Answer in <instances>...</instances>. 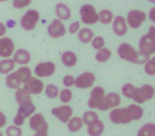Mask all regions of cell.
Returning a JSON list of instances; mask_svg holds the SVG:
<instances>
[{"label":"cell","instance_id":"obj_1","mask_svg":"<svg viewBox=\"0 0 155 136\" xmlns=\"http://www.w3.org/2000/svg\"><path fill=\"white\" fill-rule=\"evenodd\" d=\"M117 55L120 56V59L125 60V61L134 63V64H144L148 59H150V55H146L143 52H139L131 45V44H121L117 48Z\"/></svg>","mask_w":155,"mask_h":136},{"label":"cell","instance_id":"obj_2","mask_svg":"<svg viewBox=\"0 0 155 136\" xmlns=\"http://www.w3.org/2000/svg\"><path fill=\"white\" fill-rule=\"evenodd\" d=\"M139 52L146 55H155V26L148 29V33L139 40Z\"/></svg>","mask_w":155,"mask_h":136},{"label":"cell","instance_id":"obj_3","mask_svg":"<svg viewBox=\"0 0 155 136\" xmlns=\"http://www.w3.org/2000/svg\"><path fill=\"white\" fill-rule=\"evenodd\" d=\"M40 18H41L40 12H38L37 10H29L22 15L21 21H19V25H21V27L23 30L31 32V30H34L35 27H37L38 22H40Z\"/></svg>","mask_w":155,"mask_h":136},{"label":"cell","instance_id":"obj_4","mask_svg":"<svg viewBox=\"0 0 155 136\" xmlns=\"http://www.w3.org/2000/svg\"><path fill=\"white\" fill-rule=\"evenodd\" d=\"M155 97V88L153 85H143L142 87H136L135 94L132 97V99L135 101V104L142 105L144 102L150 101Z\"/></svg>","mask_w":155,"mask_h":136},{"label":"cell","instance_id":"obj_5","mask_svg":"<svg viewBox=\"0 0 155 136\" xmlns=\"http://www.w3.org/2000/svg\"><path fill=\"white\" fill-rule=\"evenodd\" d=\"M79 15L82 19V23L87 25V26L98 23V11L95 10L93 4H83L79 10Z\"/></svg>","mask_w":155,"mask_h":136},{"label":"cell","instance_id":"obj_6","mask_svg":"<svg viewBox=\"0 0 155 136\" xmlns=\"http://www.w3.org/2000/svg\"><path fill=\"white\" fill-rule=\"evenodd\" d=\"M109 118L113 124H117V125L132 123V117L129 114L128 108H114V109H112L109 113Z\"/></svg>","mask_w":155,"mask_h":136},{"label":"cell","instance_id":"obj_7","mask_svg":"<svg viewBox=\"0 0 155 136\" xmlns=\"http://www.w3.org/2000/svg\"><path fill=\"white\" fill-rule=\"evenodd\" d=\"M29 127L33 129V131L38 132V134H45L48 135L49 132V125L46 123L44 114L41 113H33L29 117Z\"/></svg>","mask_w":155,"mask_h":136},{"label":"cell","instance_id":"obj_8","mask_svg":"<svg viewBox=\"0 0 155 136\" xmlns=\"http://www.w3.org/2000/svg\"><path fill=\"white\" fill-rule=\"evenodd\" d=\"M146 19H147V14L144 12V11L142 10H131L128 12V15H127V25H128V27H131V29H139V27H142V25L146 22Z\"/></svg>","mask_w":155,"mask_h":136},{"label":"cell","instance_id":"obj_9","mask_svg":"<svg viewBox=\"0 0 155 136\" xmlns=\"http://www.w3.org/2000/svg\"><path fill=\"white\" fill-rule=\"evenodd\" d=\"M121 105V97L117 93H107L105 94L102 102L99 104L98 109L105 112V110H112L114 108H118Z\"/></svg>","mask_w":155,"mask_h":136},{"label":"cell","instance_id":"obj_10","mask_svg":"<svg viewBox=\"0 0 155 136\" xmlns=\"http://www.w3.org/2000/svg\"><path fill=\"white\" fill-rule=\"evenodd\" d=\"M56 72V64L53 61H42L38 63L34 67V74L37 78L44 79V78H49Z\"/></svg>","mask_w":155,"mask_h":136},{"label":"cell","instance_id":"obj_11","mask_svg":"<svg viewBox=\"0 0 155 136\" xmlns=\"http://www.w3.org/2000/svg\"><path fill=\"white\" fill-rule=\"evenodd\" d=\"M48 34L52 38H61L67 34V27H65L64 22L60 19H53L48 26Z\"/></svg>","mask_w":155,"mask_h":136},{"label":"cell","instance_id":"obj_12","mask_svg":"<svg viewBox=\"0 0 155 136\" xmlns=\"http://www.w3.org/2000/svg\"><path fill=\"white\" fill-rule=\"evenodd\" d=\"M52 114H53L57 120L61 121V123L67 124L68 120L74 116V109L68 104H63L61 106L53 108V109H52Z\"/></svg>","mask_w":155,"mask_h":136},{"label":"cell","instance_id":"obj_13","mask_svg":"<svg viewBox=\"0 0 155 136\" xmlns=\"http://www.w3.org/2000/svg\"><path fill=\"white\" fill-rule=\"evenodd\" d=\"M95 75L93 72H83L79 76L75 78V87H78L79 90H86V88H90L94 86L95 83Z\"/></svg>","mask_w":155,"mask_h":136},{"label":"cell","instance_id":"obj_14","mask_svg":"<svg viewBox=\"0 0 155 136\" xmlns=\"http://www.w3.org/2000/svg\"><path fill=\"white\" fill-rule=\"evenodd\" d=\"M23 87L26 88L30 95H38L44 91L45 85H44L42 79H40L37 76H31L26 83H23Z\"/></svg>","mask_w":155,"mask_h":136},{"label":"cell","instance_id":"obj_15","mask_svg":"<svg viewBox=\"0 0 155 136\" xmlns=\"http://www.w3.org/2000/svg\"><path fill=\"white\" fill-rule=\"evenodd\" d=\"M105 90L104 87H101V86H97V87H93V90H91L90 93V98H88V108H90L91 110L93 109H98L99 104L102 102V99H104L105 97Z\"/></svg>","mask_w":155,"mask_h":136},{"label":"cell","instance_id":"obj_16","mask_svg":"<svg viewBox=\"0 0 155 136\" xmlns=\"http://www.w3.org/2000/svg\"><path fill=\"white\" fill-rule=\"evenodd\" d=\"M15 52V44L10 37H2L0 38V57L2 59H8Z\"/></svg>","mask_w":155,"mask_h":136},{"label":"cell","instance_id":"obj_17","mask_svg":"<svg viewBox=\"0 0 155 136\" xmlns=\"http://www.w3.org/2000/svg\"><path fill=\"white\" fill-rule=\"evenodd\" d=\"M112 27H113V33L118 37H123V35L127 34L128 32V25H127V21L124 16L117 15L113 18L112 21Z\"/></svg>","mask_w":155,"mask_h":136},{"label":"cell","instance_id":"obj_18","mask_svg":"<svg viewBox=\"0 0 155 136\" xmlns=\"http://www.w3.org/2000/svg\"><path fill=\"white\" fill-rule=\"evenodd\" d=\"M12 60L15 61V64L19 65H27L31 60V55L27 49H18L14 52L12 55Z\"/></svg>","mask_w":155,"mask_h":136},{"label":"cell","instance_id":"obj_19","mask_svg":"<svg viewBox=\"0 0 155 136\" xmlns=\"http://www.w3.org/2000/svg\"><path fill=\"white\" fill-rule=\"evenodd\" d=\"M54 12H56L57 19H60V21H68V19H71V15H72L71 8L65 3H57L56 7H54Z\"/></svg>","mask_w":155,"mask_h":136},{"label":"cell","instance_id":"obj_20","mask_svg":"<svg viewBox=\"0 0 155 136\" xmlns=\"http://www.w3.org/2000/svg\"><path fill=\"white\" fill-rule=\"evenodd\" d=\"M5 85H7V87L14 88V90L22 87V80H21V78H19V75L16 74V71L10 72V74L5 76Z\"/></svg>","mask_w":155,"mask_h":136},{"label":"cell","instance_id":"obj_21","mask_svg":"<svg viewBox=\"0 0 155 136\" xmlns=\"http://www.w3.org/2000/svg\"><path fill=\"white\" fill-rule=\"evenodd\" d=\"M35 113V105L33 104L31 101L29 102H23V104L19 105V109H18V114H21L22 117L25 118H29L30 116Z\"/></svg>","mask_w":155,"mask_h":136},{"label":"cell","instance_id":"obj_22","mask_svg":"<svg viewBox=\"0 0 155 136\" xmlns=\"http://www.w3.org/2000/svg\"><path fill=\"white\" fill-rule=\"evenodd\" d=\"M61 63L65 67H75L78 64V56L72 51H65L61 53Z\"/></svg>","mask_w":155,"mask_h":136},{"label":"cell","instance_id":"obj_23","mask_svg":"<svg viewBox=\"0 0 155 136\" xmlns=\"http://www.w3.org/2000/svg\"><path fill=\"white\" fill-rule=\"evenodd\" d=\"M78 34V40L80 41L82 44H90L91 40L94 38V33L90 27H80V30L76 33Z\"/></svg>","mask_w":155,"mask_h":136},{"label":"cell","instance_id":"obj_24","mask_svg":"<svg viewBox=\"0 0 155 136\" xmlns=\"http://www.w3.org/2000/svg\"><path fill=\"white\" fill-rule=\"evenodd\" d=\"M104 129H105V125L101 120H97L95 123H93L91 125H87V134L88 136H101L104 134Z\"/></svg>","mask_w":155,"mask_h":136},{"label":"cell","instance_id":"obj_25","mask_svg":"<svg viewBox=\"0 0 155 136\" xmlns=\"http://www.w3.org/2000/svg\"><path fill=\"white\" fill-rule=\"evenodd\" d=\"M15 61H14L11 57L8 59H3L0 60V74L3 75H8L10 72H12L15 69Z\"/></svg>","mask_w":155,"mask_h":136},{"label":"cell","instance_id":"obj_26","mask_svg":"<svg viewBox=\"0 0 155 136\" xmlns=\"http://www.w3.org/2000/svg\"><path fill=\"white\" fill-rule=\"evenodd\" d=\"M113 18H114V14H113V11L109 10V8H105V10H102L98 12V22L102 25L112 23Z\"/></svg>","mask_w":155,"mask_h":136},{"label":"cell","instance_id":"obj_27","mask_svg":"<svg viewBox=\"0 0 155 136\" xmlns=\"http://www.w3.org/2000/svg\"><path fill=\"white\" fill-rule=\"evenodd\" d=\"M83 125H84V124H83V121H82V117H76V116H72L67 123L68 131H71V132H79L80 129L83 128Z\"/></svg>","mask_w":155,"mask_h":136},{"label":"cell","instance_id":"obj_28","mask_svg":"<svg viewBox=\"0 0 155 136\" xmlns=\"http://www.w3.org/2000/svg\"><path fill=\"white\" fill-rule=\"evenodd\" d=\"M127 108H128V110H129V114H131V117H132V121L140 120V118L143 117V114H144L143 108L140 106V105H137V104H131L129 106H127Z\"/></svg>","mask_w":155,"mask_h":136},{"label":"cell","instance_id":"obj_29","mask_svg":"<svg viewBox=\"0 0 155 136\" xmlns=\"http://www.w3.org/2000/svg\"><path fill=\"white\" fill-rule=\"evenodd\" d=\"M15 99H16V102H18V105H21V104H23V102L31 101V95L27 93V90L25 87H19V88H16V91H15Z\"/></svg>","mask_w":155,"mask_h":136},{"label":"cell","instance_id":"obj_30","mask_svg":"<svg viewBox=\"0 0 155 136\" xmlns=\"http://www.w3.org/2000/svg\"><path fill=\"white\" fill-rule=\"evenodd\" d=\"M110 57H112V51L110 49H107L106 46L105 48H102V49H98L97 51V53H95V60L98 63H106V61H109L110 60Z\"/></svg>","mask_w":155,"mask_h":136},{"label":"cell","instance_id":"obj_31","mask_svg":"<svg viewBox=\"0 0 155 136\" xmlns=\"http://www.w3.org/2000/svg\"><path fill=\"white\" fill-rule=\"evenodd\" d=\"M98 118H99V116L95 110H87V112H84L82 116V121L84 125H91V124L95 123Z\"/></svg>","mask_w":155,"mask_h":136},{"label":"cell","instance_id":"obj_32","mask_svg":"<svg viewBox=\"0 0 155 136\" xmlns=\"http://www.w3.org/2000/svg\"><path fill=\"white\" fill-rule=\"evenodd\" d=\"M16 74L19 75V78H21L22 85H23V83H26L27 80L33 76V71L27 67V65H21V67L16 69Z\"/></svg>","mask_w":155,"mask_h":136},{"label":"cell","instance_id":"obj_33","mask_svg":"<svg viewBox=\"0 0 155 136\" xmlns=\"http://www.w3.org/2000/svg\"><path fill=\"white\" fill-rule=\"evenodd\" d=\"M137 136H155V123H147L140 127Z\"/></svg>","mask_w":155,"mask_h":136},{"label":"cell","instance_id":"obj_34","mask_svg":"<svg viewBox=\"0 0 155 136\" xmlns=\"http://www.w3.org/2000/svg\"><path fill=\"white\" fill-rule=\"evenodd\" d=\"M44 91H45L46 97L51 99L57 98V97H59V93H60L59 87H57L56 85H46L45 87H44Z\"/></svg>","mask_w":155,"mask_h":136},{"label":"cell","instance_id":"obj_35","mask_svg":"<svg viewBox=\"0 0 155 136\" xmlns=\"http://www.w3.org/2000/svg\"><path fill=\"white\" fill-rule=\"evenodd\" d=\"M144 72L148 76H155V55L144 63Z\"/></svg>","mask_w":155,"mask_h":136},{"label":"cell","instance_id":"obj_36","mask_svg":"<svg viewBox=\"0 0 155 136\" xmlns=\"http://www.w3.org/2000/svg\"><path fill=\"white\" fill-rule=\"evenodd\" d=\"M135 90H136V87H135L132 83H125V85L121 87V94H123L125 98L132 99V97H134V94H135Z\"/></svg>","mask_w":155,"mask_h":136},{"label":"cell","instance_id":"obj_37","mask_svg":"<svg viewBox=\"0 0 155 136\" xmlns=\"http://www.w3.org/2000/svg\"><path fill=\"white\" fill-rule=\"evenodd\" d=\"M59 97H60V101H61L63 104H70V102L72 101L74 94H72V91H71L70 88L65 87L59 93Z\"/></svg>","mask_w":155,"mask_h":136},{"label":"cell","instance_id":"obj_38","mask_svg":"<svg viewBox=\"0 0 155 136\" xmlns=\"http://www.w3.org/2000/svg\"><path fill=\"white\" fill-rule=\"evenodd\" d=\"M90 44L95 51H98V49L105 48V38L102 37V35H94V38L91 40Z\"/></svg>","mask_w":155,"mask_h":136},{"label":"cell","instance_id":"obj_39","mask_svg":"<svg viewBox=\"0 0 155 136\" xmlns=\"http://www.w3.org/2000/svg\"><path fill=\"white\" fill-rule=\"evenodd\" d=\"M22 129L21 127H16V125H10L7 127L5 129V136H22Z\"/></svg>","mask_w":155,"mask_h":136},{"label":"cell","instance_id":"obj_40","mask_svg":"<svg viewBox=\"0 0 155 136\" xmlns=\"http://www.w3.org/2000/svg\"><path fill=\"white\" fill-rule=\"evenodd\" d=\"M31 4V0H12V7L22 10V8H26Z\"/></svg>","mask_w":155,"mask_h":136},{"label":"cell","instance_id":"obj_41","mask_svg":"<svg viewBox=\"0 0 155 136\" xmlns=\"http://www.w3.org/2000/svg\"><path fill=\"white\" fill-rule=\"evenodd\" d=\"M63 85L67 88L72 87V86L75 85V76H72V75H65V76L63 78Z\"/></svg>","mask_w":155,"mask_h":136},{"label":"cell","instance_id":"obj_42","mask_svg":"<svg viewBox=\"0 0 155 136\" xmlns=\"http://www.w3.org/2000/svg\"><path fill=\"white\" fill-rule=\"evenodd\" d=\"M79 30H80V22H72V23L70 25V27H68V32H70L71 34H76Z\"/></svg>","mask_w":155,"mask_h":136},{"label":"cell","instance_id":"obj_43","mask_svg":"<svg viewBox=\"0 0 155 136\" xmlns=\"http://www.w3.org/2000/svg\"><path fill=\"white\" fill-rule=\"evenodd\" d=\"M25 121H26V118L22 117L21 114H18V113H16V116L14 117V125H16V127H22V125L25 124Z\"/></svg>","mask_w":155,"mask_h":136},{"label":"cell","instance_id":"obj_44","mask_svg":"<svg viewBox=\"0 0 155 136\" xmlns=\"http://www.w3.org/2000/svg\"><path fill=\"white\" fill-rule=\"evenodd\" d=\"M5 124H7V116L3 112H0V129H2L3 127H5Z\"/></svg>","mask_w":155,"mask_h":136},{"label":"cell","instance_id":"obj_45","mask_svg":"<svg viewBox=\"0 0 155 136\" xmlns=\"http://www.w3.org/2000/svg\"><path fill=\"white\" fill-rule=\"evenodd\" d=\"M147 16H148V19H150V21L153 22L154 26H155V5L150 10V12H148V15H147Z\"/></svg>","mask_w":155,"mask_h":136},{"label":"cell","instance_id":"obj_46","mask_svg":"<svg viewBox=\"0 0 155 136\" xmlns=\"http://www.w3.org/2000/svg\"><path fill=\"white\" fill-rule=\"evenodd\" d=\"M5 32H7V27H5V25L0 22V38L4 37V35H5Z\"/></svg>","mask_w":155,"mask_h":136},{"label":"cell","instance_id":"obj_47","mask_svg":"<svg viewBox=\"0 0 155 136\" xmlns=\"http://www.w3.org/2000/svg\"><path fill=\"white\" fill-rule=\"evenodd\" d=\"M33 136H48V135H45V134H38V132H35V134L33 135Z\"/></svg>","mask_w":155,"mask_h":136},{"label":"cell","instance_id":"obj_48","mask_svg":"<svg viewBox=\"0 0 155 136\" xmlns=\"http://www.w3.org/2000/svg\"><path fill=\"white\" fill-rule=\"evenodd\" d=\"M148 2H151V3H154V4H155V0H148Z\"/></svg>","mask_w":155,"mask_h":136},{"label":"cell","instance_id":"obj_49","mask_svg":"<svg viewBox=\"0 0 155 136\" xmlns=\"http://www.w3.org/2000/svg\"><path fill=\"white\" fill-rule=\"evenodd\" d=\"M3 2H7V0H0V3H3Z\"/></svg>","mask_w":155,"mask_h":136},{"label":"cell","instance_id":"obj_50","mask_svg":"<svg viewBox=\"0 0 155 136\" xmlns=\"http://www.w3.org/2000/svg\"><path fill=\"white\" fill-rule=\"evenodd\" d=\"M0 136H3V132L2 131H0Z\"/></svg>","mask_w":155,"mask_h":136}]
</instances>
